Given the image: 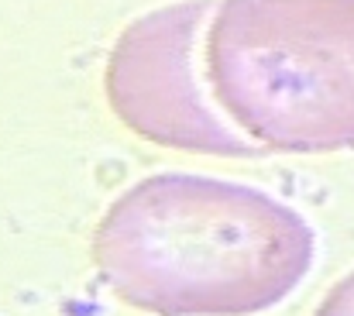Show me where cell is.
<instances>
[{
    "instance_id": "3",
    "label": "cell",
    "mask_w": 354,
    "mask_h": 316,
    "mask_svg": "<svg viewBox=\"0 0 354 316\" xmlns=\"http://www.w3.org/2000/svg\"><path fill=\"white\" fill-rule=\"evenodd\" d=\"M217 0H176L134 17L118 35L104 90L120 124L172 151L210 158H258L251 138H244L210 104L207 80H200L196 52Z\"/></svg>"
},
{
    "instance_id": "1",
    "label": "cell",
    "mask_w": 354,
    "mask_h": 316,
    "mask_svg": "<svg viewBox=\"0 0 354 316\" xmlns=\"http://www.w3.org/2000/svg\"><path fill=\"white\" fill-rule=\"evenodd\" d=\"M90 251L107 292L138 313L258 316L306 282L317 230L261 186L155 172L104 210Z\"/></svg>"
},
{
    "instance_id": "2",
    "label": "cell",
    "mask_w": 354,
    "mask_h": 316,
    "mask_svg": "<svg viewBox=\"0 0 354 316\" xmlns=\"http://www.w3.org/2000/svg\"><path fill=\"white\" fill-rule=\"evenodd\" d=\"M203 80L217 110L265 151H348L354 0H217Z\"/></svg>"
},
{
    "instance_id": "4",
    "label": "cell",
    "mask_w": 354,
    "mask_h": 316,
    "mask_svg": "<svg viewBox=\"0 0 354 316\" xmlns=\"http://www.w3.org/2000/svg\"><path fill=\"white\" fill-rule=\"evenodd\" d=\"M313 316H354V268L341 282H334V289L320 299Z\"/></svg>"
}]
</instances>
